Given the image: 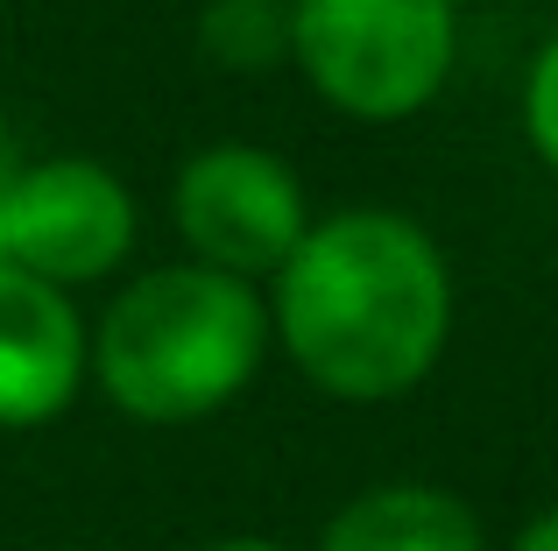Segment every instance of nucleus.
<instances>
[{"mask_svg":"<svg viewBox=\"0 0 558 551\" xmlns=\"http://www.w3.org/2000/svg\"><path fill=\"white\" fill-rule=\"evenodd\" d=\"M290 64L347 121H410L452 78L460 14L452 0H283Z\"/></svg>","mask_w":558,"mask_h":551,"instance_id":"3","label":"nucleus"},{"mask_svg":"<svg viewBox=\"0 0 558 551\" xmlns=\"http://www.w3.org/2000/svg\"><path fill=\"white\" fill-rule=\"evenodd\" d=\"M269 297L205 262H163L113 290L93 326V382L135 425H198L247 396L269 360Z\"/></svg>","mask_w":558,"mask_h":551,"instance_id":"2","label":"nucleus"},{"mask_svg":"<svg viewBox=\"0 0 558 551\" xmlns=\"http://www.w3.org/2000/svg\"><path fill=\"white\" fill-rule=\"evenodd\" d=\"M93 382V326L71 290L0 262V431H36Z\"/></svg>","mask_w":558,"mask_h":551,"instance_id":"6","label":"nucleus"},{"mask_svg":"<svg viewBox=\"0 0 558 551\" xmlns=\"http://www.w3.org/2000/svg\"><path fill=\"white\" fill-rule=\"evenodd\" d=\"M135 255V192L99 156L14 163L8 184V262L57 290H85Z\"/></svg>","mask_w":558,"mask_h":551,"instance_id":"5","label":"nucleus"},{"mask_svg":"<svg viewBox=\"0 0 558 551\" xmlns=\"http://www.w3.org/2000/svg\"><path fill=\"white\" fill-rule=\"evenodd\" d=\"M198 42L227 71H269L276 57H290V8L283 0H213Z\"/></svg>","mask_w":558,"mask_h":551,"instance_id":"8","label":"nucleus"},{"mask_svg":"<svg viewBox=\"0 0 558 551\" xmlns=\"http://www.w3.org/2000/svg\"><path fill=\"white\" fill-rule=\"evenodd\" d=\"M269 283L276 346L332 403L410 396L452 340L446 248L389 206H347L332 220H312Z\"/></svg>","mask_w":558,"mask_h":551,"instance_id":"1","label":"nucleus"},{"mask_svg":"<svg viewBox=\"0 0 558 551\" xmlns=\"http://www.w3.org/2000/svg\"><path fill=\"white\" fill-rule=\"evenodd\" d=\"M318 551H488V530L438 481H375L326 516Z\"/></svg>","mask_w":558,"mask_h":551,"instance_id":"7","label":"nucleus"},{"mask_svg":"<svg viewBox=\"0 0 558 551\" xmlns=\"http://www.w3.org/2000/svg\"><path fill=\"white\" fill-rule=\"evenodd\" d=\"M205 551H290V544H276V538H219V544H205Z\"/></svg>","mask_w":558,"mask_h":551,"instance_id":"12","label":"nucleus"},{"mask_svg":"<svg viewBox=\"0 0 558 551\" xmlns=\"http://www.w3.org/2000/svg\"><path fill=\"white\" fill-rule=\"evenodd\" d=\"M523 135H531L537 163L558 177V28L537 42L531 71H523Z\"/></svg>","mask_w":558,"mask_h":551,"instance_id":"9","label":"nucleus"},{"mask_svg":"<svg viewBox=\"0 0 558 551\" xmlns=\"http://www.w3.org/2000/svg\"><path fill=\"white\" fill-rule=\"evenodd\" d=\"M509 551H558V510H537L531 524L509 538Z\"/></svg>","mask_w":558,"mask_h":551,"instance_id":"10","label":"nucleus"},{"mask_svg":"<svg viewBox=\"0 0 558 551\" xmlns=\"http://www.w3.org/2000/svg\"><path fill=\"white\" fill-rule=\"evenodd\" d=\"M8 184H14V163L0 156V262H8Z\"/></svg>","mask_w":558,"mask_h":551,"instance_id":"11","label":"nucleus"},{"mask_svg":"<svg viewBox=\"0 0 558 551\" xmlns=\"http://www.w3.org/2000/svg\"><path fill=\"white\" fill-rule=\"evenodd\" d=\"M170 212H178L191 262L227 269L241 283H269L312 226V198H304L298 170L262 142H213V149L184 156L178 184H170Z\"/></svg>","mask_w":558,"mask_h":551,"instance_id":"4","label":"nucleus"}]
</instances>
